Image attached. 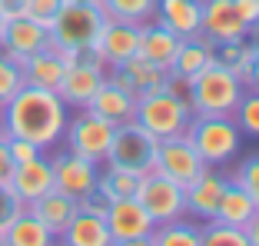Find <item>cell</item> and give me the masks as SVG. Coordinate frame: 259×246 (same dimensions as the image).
<instances>
[{
	"label": "cell",
	"mask_w": 259,
	"mask_h": 246,
	"mask_svg": "<svg viewBox=\"0 0 259 246\" xmlns=\"http://www.w3.org/2000/svg\"><path fill=\"white\" fill-rule=\"evenodd\" d=\"M67 103L60 100L57 90H44V87L23 84L20 90L0 107V123L7 137H23L37 143L40 150H54L63 140L67 130Z\"/></svg>",
	"instance_id": "6da1fadb"
},
{
	"label": "cell",
	"mask_w": 259,
	"mask_h": 246,
	"mask_svg": "<svg viewBox=\"0 0 259 246\" xmlns=\"http://www.w3.org/2000/svg\"><path fill=\"white\" fill-rule=\"evenodd\" d=\"M243 93H246L243 80L213 60L186 84V103H190L193 116H233Z\"/></svg>",
	"instance_id": "7a4b0ae2"
},
{
	"label": "cell",
	"mask_w": 259,
	"mask_h": 246,
	"mask_svg": "<svg viewBox=\"0 0 259 246\" xmlns=\"http://www.w3.org/2000/svg\"><path fill=\"white\" fill-rule=\"evenodd\" d=\"M133 120H137L140 127H146L156 140H163V137L186 133V127H190V120H193V110H190V103H186V93H176L163 84L160 90H150V93H140L137 97V113H133Z\"/></svg>",
	"instance_id": "3957f363"
},
{
	"label": "cell",
	"mask_w": 259,
	"mask_h": 246,
	"mask_svg": "<svg viewBox=\"0 0 259 246\" xmlns=\"http://www.w3.org/2000/svg\"><path fill=\"white\" fill-rule=\"evenodd\" d=\"M186 137L206 167H223L243 150V130L236 127L233 116H193Z\"/></svg>",
	"instance_id": "277c9868"
},
{
	"label": "cell",
	"mask_w": 259,
	"mask_h": 246,
	"mask_svg": "<svg viewBox=\"0 0 259 246\" xmlns=\"http://www.w3.org/2000/svg\"><path fill=\"white\" fill-rule=\"evenodd\" d=\"M156 146H160V140L153 137L146 127H140L137 120H126V123L116 127L110 153H107L103 163L123 167V170H130V173L143 177V173H153V170H156Z\"/></svg>",
	"instance_id": "5b68a950"
},
{
	"label": "cell",
	"mask_w": 259,
	"mask_h": 246,
	"mask_svg": "<svg viewBox=\"0 0 259 246\" xmlns=\"http://www.w3.org/2000/svg\"><path fill=\"white\" fill-rule=\"evenodd\" d=\"M107 23V14L100 10V4H83V0H67L60 14L50 23V44L57 47H83L97 44L100 30Z\"/></svg>",
	"instance_id": "8992f818"
},
{
	"label": "cell",
	"mask_w": 259,
	"mask_h": 246,
	"mask_svg": "<svg viewBox=\"0 0 259 246\" xmlns=\"http://www.w3.org/2000/svg\"><path fill=\"white\" fill-rule=\"evenodd\" d=\"M116 127L103 116H97L93 110H80L76 116L67 120V130H63V140H67L70 153H80L93 163H103L110 153V143H113Z\"/></svg>",
	"instance_id": "52a82bcc"
},
{
	"label": "cell",
	"mask_w": 259,
	"mask_h": 246,
	"mask_svg": "<svg viewBox=\"0 0 259 246\" xmlns=\"http://www.w3.org/2000/svg\"><path fill=\"white\" fill-rule=\"evenodd\" d=\"M137 200L146 213L153 216V223H169V220H180L186 216V190L180 183H173L163 173H143L137 186Z\"/></svg>",
	"instance_id": "ba28073f"
},
{
	"label": "cell",
	"mask_w": 259,
	"mask_h": 246,
	"mask_svg": "<svg viewBox=\"0 0 259 246\" xmlns=\"http://www.w3.org/2000/svg\"><path fill=\"white\" fill-rule=\"evenodd\" d=\"M107 230H110V239L113 246H150V236L156 230L153 216L140 207L137 196H126V200H110L107 213Z\"/></svg>",
	"instance_id": "9c48e42d"
},
{
	"label": "cell",
	"mask_w": 259,
	"mask_h": 246,
	"mask_svg": "<svg viewBox=\"0 0 259 246\" xmlns=\"http://www.w3.org/2000/svg\"><path fill=\"white\" fill-rule=\"evenodd\" d=\"M203 170H206V163H203V156L196 153V146L190 143L186 133L160 140V146H156V173L169 177L173 183H180L186 190Z\"/></svg>",
	"instance_id": "30bf717a"
},
{
	"label": "cell",
	"mask_w": 259,
	"mask_h": 246,
	"mask_svg": "<svg viewBox=\"0 0 259 246\" xmlns=\"http://www.w3.org/2000/svg\"><path fill=\"white\" fill-rule=\"evenodd\" d=\"M50 163H54V190L67 193V196H73L76 203L83 200L87 193L97 190L100 163L87 160V156H80V153H70V150H63V153L50 156Z\"/></svg>",
	"instance_id": "8fae6325"
},
{
	"label": "cell",
	"mask_w": 259,
	"mask_h": 246,
	"mask_svg": "<svg viewBox=\"0 0 259 246\" xmlns=\"http://www.w3.org/2000/svg\"><path fill=\"white\" fill-rule=\"evenodd\" d=\"M47 40H50V30L47 27H40L37 20H30V17H10L7 23H4V33H0V50L4 54H10L17 63H23L30 54H37V50H44Z\"/></svg>",
	"instance_id": "7c38bea8"
},
{
	"label": "cell",
	"mask_w": 259,
	"mask_h": 246,
	"mask_svg": "<svg viewBox=\"0 0 259 246\" xmlns=\"http://www.w3.org/2000/svg\"><path fill=\"white\" fill-rule=\"evenodd\" d=\"M226 183H229V177H223L216 167H206L203 173L186 186V216H193V220H199V223L213 220Z\"/></svg>",
	"instance_id": "4fadbf2b"
},
{
	"label": "cell",
	"mask_w": 259,
	"mask_h": 246,
	"mask_svg": "<svg viewBox=\"0 0 259 246\" xmlns=\"http://www.w3.org/2000/svg\"><path fill=\"white\" fill-rule=\"evenodd\" d=\"M140 27L143 23H123V20H107L97 37V50L103 54L107 67H120L140 50Z\"/></svg>",
	"instance_id": "5bb4252c"
},
{
	"label": "cell",
	"mask_w": 259,
	"mask_h": 246,
	"mask_svg": "<svg viewBox=\"0 0 259 246\" xmlns=\"http://www.w3.org/2000/svg\"><path fill=\"white\" fill-rule=\"evenodd\" d=\"M103 80H107V70H103V67L70 63L67 73H63V80H60V87H57V93H60V100L67 103V107L83 110L87 103L93 100V93L103 87Z\"/></svg>",
	"instance_id": "9a60e30c"
},
{
	"label": "cell",
	"mask_w": 259,
	"mask_h": 246,
	"mask_svg": "<svg viewBox=\"0 0 259 246\" xmlns=\"http://www.w3.org/2000/svg\"><path fill=\"white\" fill-rule=\"evenodd\" d=\"M156 23L173 30L180 40L203 33V0H156Z\"/></svg>",
	"instance_id": "2e32d148"
},
{
	"label": "cell",
	"mask_w": 259,
	"mask_h": 246,
	"mask_svg": "<svg viewBox=\"0 0 259 246\" xmlns=\"http://www.w3.org/2000/svg\"><path fill=\"white\" fill-rule=\"evenodd\" d=\"M10 190H14L23 203H33V200H40L44 193H50L54 190V163H50V156L40 153L27 163H17L14 177H10Z\"/></svg>",
	"instance_id": "e0dca14e"
},
{
	"label": "cell",
	"mask_w": 259,
	"mask_h": 246,
	"mask_svg": "<svg viewBox=\"0 0 259 246\" xmlns=\"http://www.w3.org/2000/svg\"><path fill=\"white\" fill-rule=\"evenodd\" d=\"M203 33L213 44H226V40L246 37L249 27L236 14L233 0H203Z\"/></svg>",
	"instance_id": "ac0fdd59"
},
{
	"label": "cell",
	"mask_w": 259,
	"mask_h": 246,
	"mask_svg": "<svg viewBox=\"0 0 259 246\" xmlns=\"http://www.w3.org/2000/svg\"><path fill=\"white\" fill-rule=\"evenodd\" d=\"M213 60H216V44L206 37V33L186 37V40H180V50H176V60H173V67H169V77L190 84L199 70H206Z\"/></svg>",
	"instance_id": "d6986e66"
},
{
	"label": "cell",
	"mask_w": 259,
	"mask_h": 246,
	"mask_svg": "<svg viewBox=\"0 0 259 246\" xmlns=\"http://www.w3.org/2000/svg\"><path fill=\"white\" fill-rule=\"evenodd\" d=\"M20 67H23V80L33 84V87H44V90H57L63 73H67V60H63L60 47H54L50 40H47L44 50L30 54Z\"/></svg>",
	"instance_id": "ffe728a7"
},
{
	"label": "cell",
	"mask_w": 259,
	"mask_h": 246,
	"mask_svg": "<svg viewBox=\"0 0 259 246\" xmlns=\"http://www.w3.org/2000/svg\"><path fill=\"white\" fill-rule=\"evenodd\" d=\"M176 50H180V37H176L173 30H166L163 23L150 20L140 27V50L137 54L143 57V60L156 63V67H163L169 73V67H173L176 60Z\"/></svg>",
	"instance_id": "44dd1931"
},
{
	"label": "cell",
	"mask_w": 259,
	"mask_h": 246,
	"mask_svg": "<svg viewBox=\"0 0 259 246\" xmlns=\"http://www.w3.org/2000/svg\"><path fill=\"white\" fill-rule=\"evenodd\" d=\"M87 110H93L97 116H103V120H110L113 127H120V123L133 120V113H137V93L120 90L116 84L103 80V87H100V90L93 93V100L87 103Z\"/></svg>",
	"instance_id": "7402d4cb"
},
{
	"label": "cell",
	"mask_w": 259,
	"mask_h": 246,
	"mask_svg": "<svg viewBox=\"0 0 259 246\" xmlns=\"http://www.w3.org/2000/svg\"><path fill=\"white\" fill-rule=\"evenodd\" d=\"M27 210H30V213L37 216L54 236H60V233L70 226V220L76 216L80 203H76L73 196H67V193H60V190H50V193H44L40 200L27 203Z\"/></svg>",
	"instance_id": "603a6c76"
},
{
	"label": "cell",
	"mask_w": 259,
	"mask_h": 246,
	"mask_svg": "<svg viewBox=\"0 0 259 246\" xmlns=\"http://www.w3.org/2000/svg\"><path fill=\"white\" fill-rule=\"evenodd\" d=\"M60 243L67 246H113L110 239V230H107V220L90 210H76V216L70 220V226L60 233Z\"/></svg>",
	"instance_id": "cb8c5ba5"
},
{
	"label": "cell",
	"mask_w": 259,
	"mask_h": 246,
	"mask_svg": "<svg viewBox=\"0 0 259 246\" xmlns=\"http://www.w3.org/2000/svg\"><path fill=\"white\" fill-rule=\"evenodd\" d=\"M256 210L259 207L252 203L249 193H246L239 183H233V180H229L226 190H223V196H220V207H216V216H213V220H223V223L239 226V230H243L252 216H256Z\"/></svg>",
	"instance_id": "d4e9b609"
},
{
	"label": "cell",
	"mask_w": 259,
	"mask_h": 246,
	"mask_svg": "<svg viewBox=\"0 0 259 246\" xmlns=\"http://www.w3.org/2000/svg\"><path fill=\"white\" fill-rule=\"evenodd\" d=\"M54 239L57 236L40 223L30 210H23L14 223L4 230V246H50Z\"/></svg>",
	"instance_id": "484cf974"
},
{
	"label": "cell",
	"mask_w": 259,
	"mask_h": 246,
	"mask_svg": "<svg viewBox=\"0 0 259 246\" xmlns=\"http://www.w3.org/2000/svg\"><path fill=\"white\" fill-rule=\"evenodd\" d=\"M259 57V47L252 44V37H236V40H226V44H216V63L229 70V73H236L239 80L249 73L252 60Z\"/></svg>",
	"instance_id": "4316f807"
},
{
	"label": "cell",
	"mask_w": 259,
	"mask_h": 246,
	"mask_svg": "<svg viewBox=\"0 0 259 246\" xmlns=\"http://www.w3.org/2000/svg\"><path fill=\"white\" fill-rule=\"evenodd\" d=\"M120 70L126 73V80H130V87H133V93H150V90H160L163 84H166V70L163 67H156V63H150V60H143V57H130L126 63H120Z\"/></svg>",
	"instance_id": "83f0119b"
},
{
	"label": "cell",
	"mask_w": 259,
	"mask_h": 246,
	"mask_svg": "<svg viewBox=\"0 0 259 246\" xmlns=\"http://www.w3.org/2000/svg\"><path fill=\"white\" fill-rule=\"evenodd\" d=\"M107 20L123 23H150L156 17V0H97Z\"/></svg>",
	"instance_id": "f1b7e54d"
},
{
	"label": "cell",
	"mask_w": 259,
	"mask_h": 246,
	"mask_svg": "<svg viewBox=\"0 0 259 246\" xmlns=\"http://www.w3.org/2000/svg\"><path fill=\"white\" fill-rule=\"evenodd\" d=\"M137 186H140V177L130 173L123 167H103L100 170V180H97V190L107 196V200H126V196H137Z\"/></svg>",
	"instance_id": "f546056e"
},
{
	"label": "cell",
	"mask_w": 259,
	"mask_h": 246,
	"mask_svg": "<svg viewBox=\"0 0 259 246\" xmlns=\"http://www.w3.org/2000/svg\"><path fill=\"white\" fill-rule=\"evenodd\" d=\"M150 246H199V226L186 223L183 216L160 223L150 236Z\"/></svg>",
	"instance_id": "4dcf8cb0"
},
{
	"label": "cell",
	"mask_w": 259,
	"mask_h": 246,
	"mask_svg": "<svg viewBox=\"0 0 259 246\" xmlns=\"http://www.w3.org/2000/svg\"><path fill=\"white\" fill-rule=\"evenodd\" d=\"M199 246H249V239L239 226H229L223 220H206L199 226Z\"/></svg>",
	"instance_id": "1f68e13d"
},
{
	"label": "cell",
	"mask_w": 259,
	"mask_h": 246,
	"mask_svg": "<svg viewBox=\"0 0 259 246\" xmlns=\"http://www.w3.org/2000/svg\"><path fill=\"white\" fill-rule=\"evenodd\" d=\"M233 120H236V127L246 133V137H259V93L256 90L243 93V100H239L236 110H233Z\"/></svg>",
	"instance_id": "d6a6232c"
},
{
	"label": "cell",
	"mask_w": 259,
	"mask_h": 246,
	"mask_svg": "<svg viewBox=\"0 0 259 246\" xmlns=\"http://www.w3.org/2000/svg\"><path fill=\"white\" fill-rule=\"evenodd\" d=\"M23 84H27V80H23V67L10 54L0 50V107H4V103H7Z\"/></svg>",
	"instance_id": "836d02e7"
},
{
	"label": "cell",
	"mask_w": 259,
	"mask_h": 246,
	"mask_svg": "<svg viewBox=\"0 0 259 246\" xmlns=\"http://www.w3.org/2000/svg\"><path fill=\"white\" fill-rule=\"evenodd\" d=\"M233 183H239L246 193L252 196V203L259 207V153H252V156H246L243 163L236 167V173H233Z\"/></svg>",
	"instance_id": "e575fe53"
},
{
	"label": "cell",
	"mask_w": 259,
	"mask_h": 246,
	"mask_svg": "<svg viewBox=\"0 0 259 246\" xmlns=\"http://www.w3.org/2000/svg\"><path fill=\"white\" fill-rule=\"evenodd\" d=\"M23 210H27V203L10 190V183H0V236H4V230L14 223Z\"/></svg>",
	"instance_id": "d590c367"
},
{
	"label": "cell",
	"mask_w": 259,
	"mask_h": 246,
	"mask_svg": "<svg viewBox=\"0 0 259 246\" xmlns=\"http://www.w3.org/2000/svg\"><path fill=\"white\" fill-rule=\"evenodd\" d=\"M63 4H67V0H27V17L50 30V23H54V17L60 14Z\"/></svg>",
	"instance_id": "8d00e7d4"
},
{
	"label": "cell",
	"mask_w": 259,
	"mask_h": 246,
	"mask_svg": "<svg viewBox=\"0 0 259 246\" xmlns=\"http://www.w3.org/2000/svg\"><path fill=\"white\" fill-rule=\"evenodd\" d=\"M7 146H10V153H14L17 163H27V160H33V156L44 153L37 143H30V140H23V137H7Z\"/></svg>",
	"instance_id": "74e56055"
},
{
	"label": "cell",
	"mask_w": 259,
	"mask_h": 246,
	"mask_svg": "<svg viewBox=\"0 0 259 246\" xmlns=\"http://www.w3.org/2000/svg\"><path fill=\"white\" fill-rule=\"evenodd\" d=\"M14 170H17V160H14V153H10V146H7V133H4V137H0V183H10Z\"/></svg>",
	"instance_id": "f35d334b"
},
{
	"label": "cell",
	"mask_w": 259,
	"mask_h": 246,
	"mask_svg": "<svg viewBox=\"0 0 259 246\" xmlns=\"http://www.w3.org/2000/svg\"><path fill=\"white\" fill-rule=\"evenodd\" d=\"M233 7H236V14L243 17V23L249 30L259 23V0H233Z\"/></svg>",
	"instance_id": "ab89813d"
},
{
	"label": "cell",
	"mask_w": 259,
	"mask_h": 246,
	"mask_svg": "<svg viewBox=\"0 0 259 246\" xmlns=\"http://www.w3.org/2000/svg\"><path fill=\"white\" fill-rule=\"evenodd\" d=\"M107 207H110V200H107V196H103L100 190L87 193L83 200H80V210H90V213H97V216H103V213H107Z\"/></svg>",
	"instance_id": "60d3db41"
},
{
	"label": "cell",
	"mask_w": 259,
	"mask_h": 246,
	"mask_svg": "<svg viewBox=\"0 0 259 246\" xmlns=\"http://www.w3.org/2000/svg\"><path fill=\"white\" fill-rule=\"evenodd\" d=\"M0 10H4V17H23L27 14V0H0Z\"/></svg>",
	"instance_id": "b9f144b4"
},
{
	"label": "cell",
	"mask_w": 259,
	"mask_h": 246,
	"mask_svg": "<svg viewBox=\"0 0 259 246\" xmlns=\"http://www.w3.org/2000/svg\"><path fill=\"white\" fill-rule=\"evenodd\" d=\"M243 87H246V90H256V93H259V57H256V60H252L249 73H246V77H243Z\"/></svg>",
	"instance_id": "7bdbcfd3"
},
{
	"label": "cell",
	"mask_w": 259,
	"mask_h": 246,
	"mask_svg": "<svg viewBox=\"0 0 259 246\" xmlns=\"http://www.w3.org/2000/svg\"><path fill=\"white\" fill-rule=\"evenodd\" d=\"M243 230H246V239H249V246H259V210H256V216H252V220L243 226Z\"/></svg>",
	"instance_id": "ee69618b"
},
{
	"label": "cell",
	"mask_w": 259,
	"mask_h": 246,
	"mask_svg": "<svg viewBox=\"0 0 259 246\" xmlns=\"http://www.w3.org/2000/svg\"><path fill=\"white\" fill-rule=\"evenodd\" d=\"M249 37H252V44L259 47V23H256V27H252V30H249Z\"/></svg>",
	"instance_id": "f6af8a7d"
},
{
	"label": "cell",
	"mask_w": 259,
	"mask_h": 246,
	"mask_svg": "<svg viewBox=\"0 0 259 246\" xmlns=\"http://www.w3.org/2000/svg\"><path fill=\"white\" fill-rule=\"evenodd\" d=\"M4 23H7V17H4V10H0V33H4Z\"/></svg>",
	"instance_id": "bcb514c9"
},
{
	"label": "cell",
	"mask_w": 259,
	"mask_h": 246,
	"mask_svg": "<svg viewBox=\"0 0 259 246\" xmlns=\"http://www.w3.org/2000/svg\"><path fill=\"white\" fill-rule=\"evenodd\" d=\"M0 137H4V123H0Z\"/></svg>",
	"instance_id": "7dc6e473"
},
{
	"label": "cell",
	"mask_w": 259,
	"mask_h": 246,
	"mask_svg": "<svg viewBox=\"0 0 259 246\" xmlns=\"http://www.w3.org/2000/svg\"><path fill=\"white\" fill-rule=\"evenodd\" d=\"M83 4H97V0H83Z\"/></svg>",
	"instance_id": "c3c4849f"
},
{
	"label": "cell",
	"mask_w": 259,
	"mask_h": 246,
	"mask_svg": "<svg viewBox=\"0 0 259 246\" xmlns=\"http://www.w3.org/2000/svg\"><path fill=\"white\" fill-rule=\"evenodd\" d=\"M0 246H4V236H0Z\"/></svg>",
	"instance_id": "681fc988"
}]
</instances>
